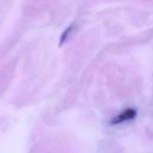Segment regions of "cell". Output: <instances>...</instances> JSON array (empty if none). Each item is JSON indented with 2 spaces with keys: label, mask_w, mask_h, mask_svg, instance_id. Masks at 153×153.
Listing matches in <instances>:
<instances>
[{
  "label": "cell",
  "mask_w": 153,
  "mask_h": 153,
  "mask_svg": "<svg viewBox=\"0 0 153 153\" xmlns=\"http://www.w3.org/2000/svg\"><path fill=\"white\" fill-rule=\"evenodd\" d=\"M136 117V110L133 108H127L123 111H121L116 117H114L110 121V124H120L127 121H131Z\"/></svg>",
  "instance_id": "obj_1"
}]
</instances>
